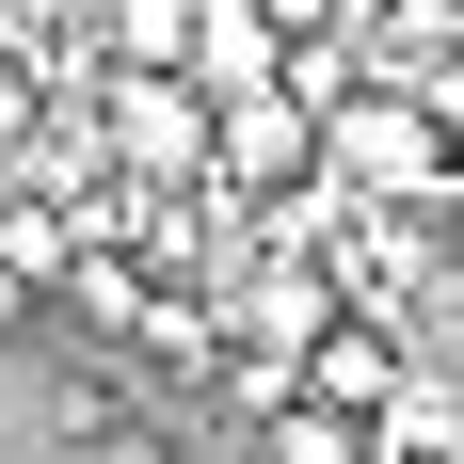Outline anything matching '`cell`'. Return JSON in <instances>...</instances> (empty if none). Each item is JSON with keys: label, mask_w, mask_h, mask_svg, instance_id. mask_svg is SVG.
Here are the masks:
<instances>
[{"label": "cell", "mask_w": 464, "mask_h": 464, "mask_svg": "<svg viewBox=\"0 0 464 464\" xmlns=\"http://www.w3.org/2000/svg\"><path fill=\"white\" fill-rule=\"evenodd\" d=\"M321 177L353 192V208H384V225H417V208L464 192V144H449V112H432L417 81H353L321 112Z\"/></svg>", "instance_id": "6da1fadb"}, {"label": "cell", "mask_w": 464, "mask_h": 464, "mask_svg": "<svg viewBox=\"0 0 464 464\" xmlns=\"http://www.w3.org/2000/svg\"><path fill=\"white\" fill-rule=\"evenodd\" d=\"M96 177H129V192H192L208 177V96L177 81V64H96Z\"/></svg>", "instance_id": "7a4b0ae2"}, {"label": "cell", "mask_w": 464, "mask_h": 464, "mask_svg": "<svg viewBox=\"0 0 464 464\" xmlns=\"http://www.w3.org/2000/svg\"><path fill=\"white\" fill-rule=\"evenodd\" d=\"M321 177V112H304V96H225V112H208V192H304Z\"/></svg>", "instance_id": "3957f363"}, {"label": "cell", "mask_w": 464, "mask_h": 464, "mask_svg": "<svg viewBox=\"0 0 464 464\" xmlns=\"http://www.w3.org/2000/svg\"><path fill=\"white\" fill-rule=\"evenodd\" d=\"M177 81L208 96V112H225V96H273V81H288V16H273V0H192Z\"/></svg>", "instance_id": "277c9868"}, {"label": "cell", "mask_w": 464, "mask_h": 464, "mask_svg": "<svg viewBox=\"0 0 464 464\" xmlns=\"http://www.w3.org/2000/svg\"><path fill=\"white\" fill-rule=\"evenodd\" d=\"M401 321H336L321 353H304V417H336V432H384V401H401Z\"/></svg>", "instance_id": "5b68a950"}, {"label": "cell", "mask_w": 464, "mask_h": 464, "mask_svg": "<svg viewBox=\"0 0 464 464\" xmlns=\"http://www.w3.org/2000/svg\"><path fill=\"white\" fill-rule=\"evenodd\" d=\"M81 33H96V64H177V48H192V0H96Z\"/></svg>", "instance_id": "8992f818"}, {"label": "cell", "mask_w": 464, "mask_h": 464, "mask_svg": "<svg viewBox=\"0 0 464 464\" xmlns=\"http://www.w3.org/2000/svg\"><path fill=\"white\" fill-rule=\"evenodd\" d=\"M256 432H273L256 464H369V432H336V417H304V401H288V417H256Z\"/></svg>", "instance_id": "52a82bcc"}, {"label": "cell", "mask_w": 464, "mask_h": 464, "mask_svg": "<svg viewBox=\"0 0 464 464\" xmlns=\"http://www.w3.org/2000/svg\"><path fill=\"white\" fill-rule=\"evenodd\" d=\"M16 321H33V273H16V256H0V336H16Z\"/></svg>", "instance_id": "ba28073f"}]
</instances>
